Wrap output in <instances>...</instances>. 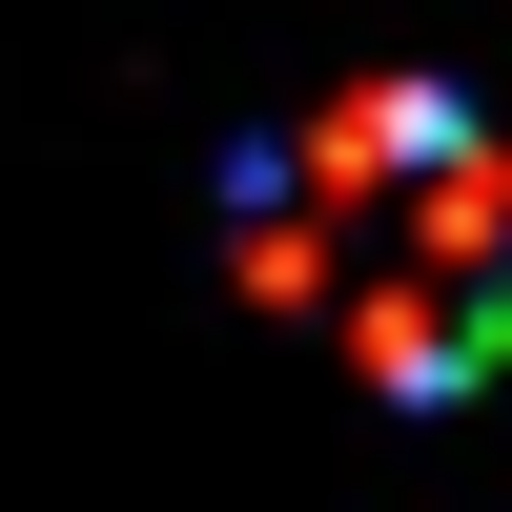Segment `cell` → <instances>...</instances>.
<instances>
[{"label":"cell","instance_id":"cell-1","mask_svg":"<svg viewBox=\"0 0 512 512\" xmlns=\"http://www.w3.org/2000/svg\"><path fill=\"white\" fill-rule=\"evenodd\" d=\"M226 267L390 410H451L512 349V123L451 82H349L226 164Z\"/></svg>","mask_w":512,"mask_h":512}]
</instances>
